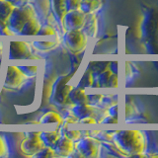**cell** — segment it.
I'll return each mask as SVG.
<instances>
[{"mask_svg": "<svg viewBox=\"0 0 158 158\" xmlns=\"http://www.w3.org/2000/svg\"><path fill=\"white\" fill-rule=\"evenodd\" d=\"M112 141L123 156H144L147 151V136L138 130L115 131Z\"/></svg>", "mask_w": 158, "mask_h": 158, "instance_id": "6da1fadb", "label": "cell"}, {"mask_svg": "<svg viewBox=\"0 0 158 158\" xmlns=\"http://www.w3.org/2000/svg\"><path fill=\"white\" fill-rule=\"evenodd\" d=\"M36 17V11L31 4L15 6L8 20V28L14 34H20L23 26L30 19Z\"/></svg>", "mask_w": 158, "mask_h": 158, "instance_id": "7a4b0ae2", "label": "cell"}, {"mask_svg": "<svg viewBox=\"0 0 158 158\" xmlns=\"http://www.w3.org/2000/svg\"><path fill=\"white\" fill-rule=\"evenodd\" d=\"M73 74H68V75L59 76L56 82L52 84V90L51 95V100L56 105L58 106H66L69 102V93L73 88L72 85L68 84V82L71 80Z\"/></svg>", "mask_w": 158, "mask_h": 158, "instance_id": "3957f363", "label": "cell"}, {"mask_svg": "<svg viewBox=\"0 0 158 158\" xmlns=\"http://www.w3.org/2000/svg\"><path fill=\"white\" fill-rule=\"evenodd\" d=\"M65 47L73 53H79L86 48L88 37L81 30H68L63 36Z\"/></svg>", "mask_w": 158, "mask_h": 158, "instance_id": "277c9868", "label": "cell"}, {"mask_svg": "<svg viewBox=\"0 0 158 158\" xmlns=\"http://www.w3.org/2000/svg\"><path fill=\"white\" fill-rule=\"evenodd\" d=\"M101 145V140L92 136H86L74 143V151H77L78 155L81 157H98Z\"/></svg>", "mask_w": 158, "mask_h": 158, "instance_id": "5b68a950", "label": "cell"}, {"mask_svg": "<svg viewBox=\"0 0 158 158\" xmlns=\"http://www.w3.org/2000/svg\"><path fill=\"white\" fill-rule=\"evenodd\" d=\"M141 35L153 48H158V11L152 12L142 24Z\"/></svg>", "mask_w": 158, "mask_h": 158, "instance_id": "8992f818", "label": "cell"}, {"mask_svg": "<svg viewBox=\"0 0 158 158\" xmlns=\"http://www.w3.org/2000/svg\"><path fill=\"white\" fill-rule=\"evenodd\" d=\"M41 131H32L28 132L26 137L22 140L20 148L21 151L27 156H34L38 151H40L44 146V143L42 140Z\"/></svg>", "mask_w": 158, "mask_h": 158, "instance_id": "52a82bcc", "label": "cell"}, {"mask_svg": "<svg viewBox=\"0 0 158 158\" xmlns=\"http://www.w3.org/2000/svg\"><path fill=\"white\" fill-rule=\"evenodd\" d=\"M9 59L20 60L32 57V51L30 44L23 41H12L9 43Z\"/></svg>", "mask_w": 158, "mask_h": 158, "instance_id": "ba28073f", "label": "cell"}, {"mask_svg": "<svg viewBox=\"0 0 158 158\" xmlns=\"http://www.w3.org/2000/svg\"><path fill=\"white\" fill-rule=\"evenodd\" d=\"M85 17L86 14H84L80 9L68 11L64 15L61 24L66 31L68 30H81L84 22H85Z\"/></svg>", "mask_w": 158, "mask_h": 158, "instance_id": "9c48e42d", "label": "cell"}, {"mask_svg": "<svg viewBox=\"0 0 158 158\" xmlns=\"http://www.w3.org/2000/svg\"><path fill=\"white\" fill-rule=\"evenodd\" d=\"M27 77L24 75L19 66L9 65L7 67L6 75L4 79V87L9 89H16L22 85Z\"/></svg>", "mask_w": 158, "mask_h": 158, "instance_id": "30bf717a", "label": "cell"}, {"mask_svg": "<svg viewBox=\"0 0 158 158\" xmlns=\"http://www.w3.org/2000/svg\"><path fill=\"white\" fill-rule=\"evenodd\" d=\"M53 149L56 153V156L67 157L74 152V141L64 135H61L54 144Z\"/></svg>", "mask_w": 158, "mask_h": 158, "instance_id": "8fae6325", "label": "cell"}, {"mask_svg": "<svg viewBox=\"0 0 158 158\" xmlns=\"http://www.w3.org/2000/svg\"><path fill=\"white\" fill-rule=\"evenodd\" d=\"M15 5L7 0H0V32L8 27V20L11 16Z\"/></svg>", "mask_w": 158, "mask_h": 158, "instance_id": "7c38bea8", "label": "cell"}, {"mask_svg": "<svg viewBox=\"0 0 158 158\" xmlns=\"http://www.w3.org/2000/svg\"><path fill=\"white\" fill-rule=\"evenodd\" d=\"M81 31L86 35L87 37L95 38L98 33V20L95 13L86 14L85 22L81 29Z\"/></svg>", "mask_w": 158, "mask_h": 158, "instance_id": "4fadbf2b", "label": "cell"}, {"mask_svg": "<svg viewBox=\"0 0 158 158\" xmlns=\"http://www.w3.org/2000/svg\"><path fill=\"white\" fill-rule=\"evenodd\" d=\"M95 107L90 104H82V105H74L71 109V115H73L77 120L85 117H95Z\"/></svg>", "mask_w": 158, "mask_h": 158, "instance_id": "5bb4252c", "label": "cell"}, {"mask_svg": "<svg viewBox=\"0 0 158 158\" xmlns=\"http://www.w3.org/2000/svg\"><path fill=\"white\" fill-rule=\"evenodd\" d=\"M69 102L72 105H82V104H88V95L86 94L85 89L73 87L69 93Z\"/></svg>", "mask_w": 158, "mask_h": 158, "instance_id": "9a60e30c", "label": "cell"}, {"mask_svg": "<svg viewBox=\"0 0 158 158\" xmlns=\"http://www.w3.org/2000/svg\"><path fill=\"white\" fill-rule=\"evenodd\" d=\"M49 5L54 19L58 23H62L64 15L66 14L65 0H49Z\"/></svg>", "mask_w": 158, "mask_h": 158, "instance_id": "2e32d148", "label": "cell"}, {"mask_svg": "<svg viewBox=\"0 0 158 158\" xmlns=\"http://www.w3.org/2000/svg\"><path fill=\"white\" fill-rule=\"evenodd\" d=\"M41 26L42 25L40 23L39 20L36 17H34L32 19H30L28 22H26V24L23 26L19 35H21V36H26V37L37 36L40 29H41Z\"/></svg>", "mask_w": 158, "mask_h": 158, "instance_id": "e0dca14e", "label": "cell"}, {"mask_svg": "<svg viewBox=\"0 0 158 158\" xmlns=\"http://www.w3.org/2000/svg\"><path fill=\"white\" fill-rule=\"evenodd\" d=\"M40 123H42V125H44V123H57L58 126H63L64 120L57 112L48 111L47 113H44L41 117Z\"/></svg>", "mask_w": 158, "mask_h": 158, "instance_id": "ac0fdd59", "label": "cell"}, {"mask_svg": "<svg viewBox=\"0 0 158 158\" xmlns=\"http://www.w3.org/2000/svg\"><path fill=\"white\" fill-rule=\"evenodd\" d=\"M102 7L101 0H81L80 10L84 14H93Z\"/></svg>", "mask_w": 158, "mask_h": 158, "instance_id": "d6986e66", "label": "cell"}, {"mask_svg": "<svg viewBox=\"0 0 158 158\" xmlns=\"http://www.w3.org/2000/svg\"><path fill=\"white\" fill-rule=\"evenodd\" d=\"M94 82H95V75H94L93 71L90 68H87L84 73L82 74V76L79 79V82L77 84V87L82 88V89H88L91 88L94 85Z\"/></svg>", "mask_w": 158, "mask_h": 158, "instance_id": "ffe728a7", "label": "cell"}, {"mask_svg": "<svg viewBox=\"0 0 158 158\" xmlns=\"http://www.w3.org/2000/svg\"><path fill=\"white\" fill-rule=\"evenodd\" d=\"M42 140L44 141V145L47 146H52L53 147L54 144L58 140V138L60 137V133L56 131H41L40 132Z\"/></svg>", "mask_w": 158, "mask_h": 158, "instance_id": "44dd1931", "label": "cell"}, {"mask_svg": "<svg viewBox=\"0 0 158 158\" xmlns=\"http://www.w3.org/2000/svg\"><path fill=\"white\" fill-rule=\"evenodd\" d=\"M88 67L91 69L94 73V75L96 76L99 73H101L110 68V62L109 61H93V62H90Z\"/></svg>", "mask_w": 158, "mask_h": 158, "instance_id": "7402d4cb", "label": "cell"}, {"mask_svg": "<svg viewBox=\"0 0 158 158\" xmlns=\"http://www.w3.org/2000/svg\"><path fill=\"white\" fill-rule=\"evenodd\" d=\"M56 156V153L54 151L53 147L44 145L42 149L38 151L33 157H35V158H52Z\"/></svg>", "mask_w": 158, "mask_h": 158, "instance_id": "603a6c76", "label": "cell"}, {"mask_svg": "<svg viewBox=\"0 0 158 158\" xmlns=\"http://www.w3.org/2000/svg\"><path fill=\"white\" fill-rule=\"evenodd\" d=\"M33 47L41 52H47L56 47V43L49 41H35L33 43Z\"/></svg>", "mask_w": 158, "mask_h": 158, "instance_id": "cb8c5ba5", "label": "cell"}, {"mask_svg": "<svg viewBox=\"0 0 158 158\" xmlns=\"http://www.w3.org/2000/svg\"><path fill=\"white\" fill-rule=\"evenodd\" d=\"M104 98H105V96L101 93L89 94L88 95V104H90V105H92L94 107L100 106L103 103Z\"/></svg>", "mask_w": 158, "mask_h": 158, "instance_id": "d4e9b609", "label": "cell"}, {"mask_svg": "<svg viewBox=\"0 0 158 158\" xmlns=\"http://www.w3.org/2000/svg\"><path fill=\"white\" fill-rule=\"evenodd\" d=\"M21 69V71L26 77H35L39 72V67L38 66H33V65H21L19 66Z\"/></svg>", "mask_w": 158, "mask_h": 158, "instance_id": "484cf974", "label": "cell"}, {"mask_svg": "<svg viewBox=\"0 0 158 158\" xmlns=\"http://www.w3.org/2000/svg\"><path fill=\"white\" fill-rule=\"evenodd\" d=\"M56 34V30L51 25H43L38 33V36H53Z\"/></svg>", "mask_w": 158, "mask_h": 158, "instance_id": "4316f807", "label": "cell"}, {"mask_svg": "<svg viewBox=\"0 0 158 158\" xmlns=\"http://www.w3.org/2000/svg\"><path fill=\"white\" fill-rule=\"evenodd\" d=\"M81 0H65V9L66 12L73 11V10L80 9Z\"/></svg>", "mask_w": 158, "mask_h": 158, "instance_id": "83f0119b", "label": "cell"}, {"mask_svg": "<svg viewBox=\"0 0 158 158\" xmlns=\"http://www.w3.org/2000/svg\"><path fill=\"white\" fill-rule=\"evenodd\" d=\"M8 155V147L5 138L0 135V158Z\"/></svg>", "mask_w": 158, "mask_h": 158, "instance_id": "f1b7e54d", "label": "cell"}, {"mask_svg": "<svg viewBox=\"0 0 158 158\" xmlns=\"http://www.w3.org/2000/svg\"><path fill=\"white\" fill-rule=\"evenodd\" d=\"M62 135H64L65 136H67L68 138H70L73 141L78 140L79 138L81 137V131H65Z\"/></svg>", "mask_w": 158, "mask_h": 158, "instance_id": "f546056e", "label": "cell"}, {"mask_svg": "<svg viewBox=\"0 0 158 158\" xmlns=\"http://www.w3.org/2000/svg\"><path fill=\"white\" fill-rule=\"evenodd\" d=\"M136 113H137V109H136L135 105L127 102L126 104V118H130V117L135 116Z\"/></svg>", "mask_w": 158, "mask_h": 158, "instance_id": "4dcf8cb0", "label": "cell"}, {"mask_svg": "<svg viewBox=\"0 0 158 158\" xmlns=\"http://www.w3.org/2000/svg\"><path fill=\"white\" fill-rule=\"evenodd\" d=\"M78 122L81 123H89V125H95V123H97L96 118L94 117H85L83 118H80Z\"/></svg>", "mask_w": 158, "mask_h": 158, "instance_id": "1f68e13d", "label": "cell"}, {"mask_svg": "<svg viewBox=\"0 0 158 158\" xmlns=\"http://www.w3.org/2000/svg\"><path fill=\"white\" fill-rule=\"evenodd\" d=\"M63 120H64V123H75L78 122V120L73 115L70 117H66L65 118H63Z\"/></svg>", "mask_w": 158, "mask_h": 158, "instance_id": "d6a6232c", "label": "cell"}, {"mask_svg": "<svg viewBox=\"0 0 158 158\" xmlns=\"http://www.w3.org/2000/svg\"><path fill=\"white\" fill-rule=\"evenodd\" d=\"M7 1L13 3L15 6H16V5H21V2L24 1V0H7Z\"/></svg>", "mask_w": 158, "mask_h": 158, "instance_id": "836d02e7", "label": "cell"}, {"mask_svg": "<svg viewBox=\"0 0 158 158\" xmlns=\"http://www.w3.org/2000/svg\"><path fill=\"white\" fill-rule=\"evenodd\" d=\"M0 49H1V44H0Z\"/></svg>", "mask_w": 158, "mask_h": 158, "instance_id": "e575fe53", "label": "cell"}]
</instances>
